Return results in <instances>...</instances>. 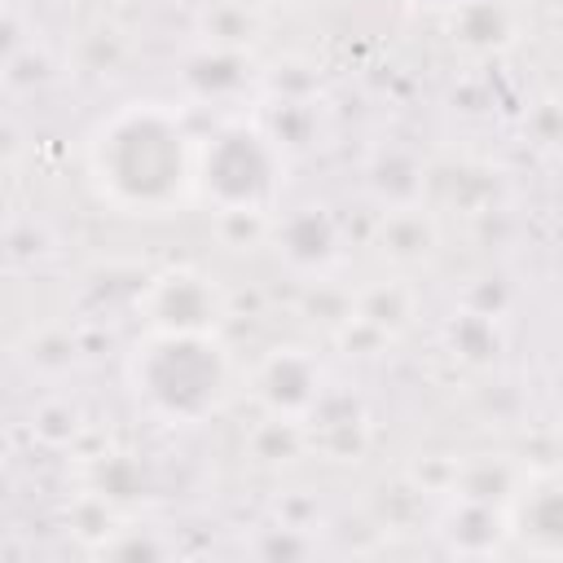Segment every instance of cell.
Segmentation results:
<instances>
[{
    "label": "cell",
    "instance_id": "6da1fadb",
    "mask_svg": "<svg viewBox=\"0 0 563 563\" xmlns=\"http://www.w3.org/2000/svg\"><path fill=\"white\" fill-rule=\"evenodd\" d=\"M92 176L119 207H163L189 180L185 136L167 110L128 106L92 141Z\"/></svg>",
    "mask_w": 563,
    "mask_h": 563
}]
</instances>
